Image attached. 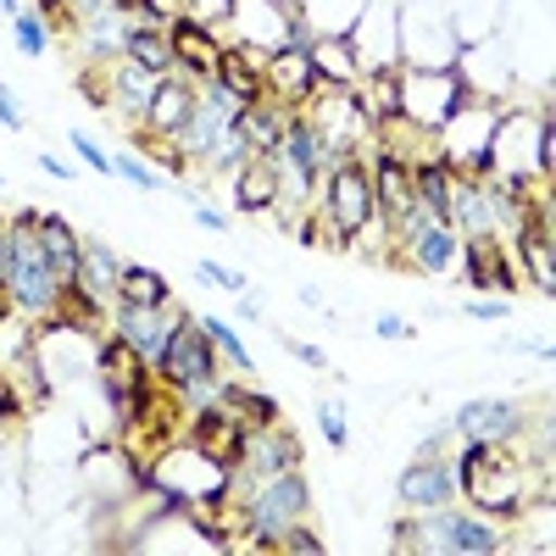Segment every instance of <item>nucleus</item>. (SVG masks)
<instances>
[{"instance_id":"473e14b6","label":"nucleus","mask_w":556,"mask_h":556,"mask_svg":"<svg viewBox=\"0 0 556 556\" xmlns=\"http://www.w3.org/2000/svg\"><path fill=\"white\" fill-rule=\"evenodd\" d=\"M23 123H28V112L17 106V96H12V89H7V84H0V128H12V134H17Z\"/></svg>"},{"instance_id":"0eeeda50","label":"nucleus","mask_w":556,"mask_h":556,"mask_svg":"<svg viewBox=\"0 0 556 556\" xmlns=\"http://www.w3.org/2000/svg\"><path fill=\"white\" fill-rule=\"evenodd\" d=\"M395 501L406 513H434V506L456 501V479H451V456H412L401 479H395Z\"/></svg>"},{"instance_id":"f8f14e48","label":"nucleus","mask_w":556,"mask_h":556,"mask_svg":"<svg viewBox=\"0 0 556 556\" xmlns=\"http://www.w3.org/2000/svg\"><path fill=\"white\" fill-rule=\"evenodd\" d=\"M223 89H235L240 106H256L267 101V78H262V56L245 51V45H228L223 39V51H217V73H212Z\"/></svg>"},{"instance_id":"9b49d317","label":"nucleus","mask_w":556,"mask_h":556,"mask_svg":"<svg viewBox=\"0 0 556 556\" xmlns=\"http://www.w3.org/2000/svg\"><path fill=\"white\" fill-rule=\"evenodd\" d=\"M156 73H146V67H134V62H112V106L106 112H117L128 128H139L146 123V112H151V101H156Z\"/></svg>"},{"instance_id":"a211bd4d","label":"nucleus","mask_w":556,"mask_h":556,"mask_svg":"<svg viewBox=\"0 0 556 556\" xmlns=\"http://www.w3.org/2000/svg\"><path fill=\"white\" fill-rule=\"evenodd\" d=\"M445 551H451V556H495V551H506V534H501V523L484 518V513H462V518L451 523V534H445Z\"/></svg>"},{"instance_id":"6e6552de","label":"nucleus","mask_w":556,"mask_h":556,"mask_svg":"<svg viewBox=\"0 0 556 556\" xmlns=\"http://www.w3.org/2000/svg\"><path fill=\"white\" fill-rule=\"evenodd\" d=\"M395 262H406L412 273H424V278H451L456 262H462V235L451 223H424L417 235L395 251Z\"/></svg>"},{"instance_id":"4468645a","label":"nucleus","mask_w":556,"mask_h":556,"mask_svg":"<svg viewBox=\"0 0 556 556\" xmlns=\"http://www.w3.org/2000/svg\"><path fill=\"white\" fill-rule=\"evenodd\" d=\"M123 62L146 67V73H173V39H167V23H134L128 17V34H123Z\"/></svg>"},{"instance_id":"aec40b11","label":"nucleus","mask_w":556,"mask_h":556,"mask_svg":"<svg viewBox=\"0 0 556 556\" xmlns=\"http://www.w3.org/2000/svg\"><path fill=\"white\" fill-rule=\"evenodd\" d=\"M201 329H206V340L217 345V356H223V367H228V374H251V367H256V356L245 351V340L235 334V329H228V323L223 317H201Z\"/></svg>"},{"instance_id":"423d86ee","label":"nucleus","mask_w":556,"mask_h":556,"mask_svg":"<svg viewBox=\"0 0 556 556\" xmlns=\"http://www.w3.org/2000/svg\"><path fill=\"white\" fill-rule=\"evenodd\" d=\"M167 39H173V73L195 78V84H206V78L217 73L223 28H212V23H201V17H190V12H178V17L167 23Z\"/></svg>"},{"instance_id":"79ce46f5","label":"nucleus","mask_w":556,"mask_h":556,"mask_svg":"<svg viewBox=\"0 0 556 556\" xmlns=\"http://www.w3.org/2000/svg\"><path fill=\"white\" fill-rule=\"evenodd\" d=\"M0 184H7V178H0Z\"/></svg>"},{"instance_id":"dca6fc26","label":"nucleus","mask_w":556,"mask_h":556,"mask_svg":"<svg viewBox=\"0 0 556 556\" xmlns=\"http://www.w3.org/2000/svg\"><path fill=\"white\" fill-rule=\"evenodd\" d=\"M117 273H123V256H117L106 240L89 235V240H84V267H78L73 285H84L101 306H112V301H117Z\"/></svg>"},{"instance_id":"7ed1b4c3","label":"nucleus","mask_w":556,"mask_h":556,"mask_svg":"<svg viewBox=\"0 0 556 556\" xmlns=\"http://www.w3.org/2000/svg\"><path fill=\"white\" fill-rule=\"evenodd\" d=\"M212 374H223V356H217V345L206 340V329H201V312H173V329H167V345H162V356H156V379L167 384V390H178V384H190V379H212Z\"/></svg>"},{"instance_id":"a878e982","label":"nucleus","mask_w":556,"mask_h":556,"mask_svg":"<svg viewBox=\"0 0 556 556\" xmlns=\"http://www.w3.org/2000/svg\"><path fill=\"white\" fill-rule=\"evenodd\" d=\"M273 551H290V556H323L329 545H323V534L301 518V523H290L285 534H278V545H273Z\"/></svg>"},{"instance_id":"f257e3e1","label":"nucleus","mask_w":556,"mask_h":556,"mask_svg":"<svg viewBox=\"0 0 556 556\" xmlns=\"http://www.w3.org/2000/svg\"><path fill=\"white\" fill-rule=\"evenodd\" d=\"M301 518H312V479L301 468L267 473L228 506V529L240 534L235 551H273L278 534H285L290 523H301Z\"/></svg>"},{"instance_id":"e433bc0d","label":"nucleus","mask_w":556,"mask_h":556,"mask_svg":"<svg viewBox=\"0 0 556 556\" xmlns=\"http://www.w3.org/2000/svg\"><path fill=\"white\" fill-rule=\"evenodd\" d=\"M39 167H45V178H62V184H73L78 173H73V162H62V156H51V151H39Z\"/></svg>"},{"instance_id":"39448f33","label":"nucleus","mask_w":556,"mask_h":556,"mask_svg":"<svg viewBox=\"0 0 556 556\" xmlns=\"http://www.w3.org/2000/svg\"><path fill=\"white\" fill-rule=\"evenodd\" d=\"M451 429L462 440H484V445H513L529 429V412L518 401H501V395H479V401H462V412L451 417Z\"/></svg>"},{"instance_id":"2eb2a0df","label":"nucleus","mask_w":556,"mask_h":556,"mask_svg":"<svg viewBox=\"0 0 556 556\" xmlns=\"http://www.w3.org/2000/svg\"><path fill=\"white\" fill-rule=\"evenodd\" d=\"M285 123H290V106H278V101L240 106V117H235V128L245 134L251 156H273L278 146H285Z\"/></svg>"},{"instance_id":"c9c22d12","label":"nucleus","mask_w":556,"mask_h":556,"mask_svg":"<svg viewBox=\"0 0 556 556\" xmlns=\"http://www.w3.org/2000/svg\"><path fill=\"white\" fill-rule=\"evenodd\" d=\"M451 434L456 429H429V440L417 445V456H451Z\"/></svg>"},{"instance_id":"58836bf2","label":"nucleus","mask_w":556,"mask_h":556,"mask_svg":"<svg viewBox=\"0 0 556 556\" xmlns=\"http://www.w3.org/2000/svg\"><path fill=\"white\" fill-rule=\"evenodd\" d=\"M301 306H312V312H323V306H329V301H323V290H317V285H301Z\"/></svg>"},{"instance_id":"393cba45","label":"nucleus","mask_w":556,"mask_h":556,"mask_svg":"<svg viewBox=\"0 0 556 556\" xmlns=\"http://www.w3.org/2000/svg\"><path fill=\"white\" fill-rule=\"evenodd\" d=\"M195 278H201L206 290H223V295H245V290H251V278H245V273L223 267V262H212V256H206V262H195Z\"/></svg>"},{"instance_id":"f3484780","label":"nucleus","mask_w":556,"mask_h":556,"mask_svg":"<svg viewBox=\"0 0 556 556\" xmlns=\"http://www.w3.org/2000/svg\"><path fill=\"white\" fill-rule=\"evenodd\" d=\"M228 184H235L240 212H278V167H273V156H251Z\"/></svg>"},{"instance_id":"a19ab883","label":"nucleus","mask_w":556,"mask_h":556,"mask_svg":"<svg viewBox=\"0 0 556 556\" xmlns=\"http://www.w3.org/2000/svg\"><path fill=\"white\" fill-rule=\"evenodd\" d=\"M0 12H7V17H17V12H23V0H0Z\"/></svg>"},{"instance_id":"ea45409f","label":"nucleus","mask_w":556,"mask_h":556,"mask_svg":"<svg viewBox=\"0 0 556 556\" xmlns=\"http://www.w3.org/2000/svg\"><path fill=\"white\" fill-rule=\"evenodd\" d=\"M17 312H12V301H7V290H0V329H7V323H12Z\"/></svg>"},{"instance_id":"f704fd0d","label":"nucleus","mask_w":556,"mask_h":556,"mask_svg":"<svg viewBox=\"0 0 556 556\" xmlns=\"http://www.w3.org/2000/svg\"><path fill=\"white\" fill-rule=\"evenodd\" d=\"M195 223L206 228V235H228V217L217 206H206V201H195Z\"/></svg>"},{"instance_id":"bb28decb","label":"nucleus","mask_w":556,"mask_h":556,"mask_svg":"<svg viewBox=\"0 0 556 556\" xmlns=\"http://www.w3.org/2000/svg\"><path fill=\"white\" fill-rule=\"evenodd\" d=\"M67 146H73V156L89 167V173H101V178H112V151H101L96 146V134H84V128H73L67 134Z\"/></svg>"},{"instance_id":"6ab92c4d","label":"nucleus","mask_w":556,"mask_h":556,"mask_svg":"<svg viewBox=\"0 0 556 556\" xmlns=\"http://www.w3.org/2000/svg\"><path fill=\"white\" fill-rule=\"evenodd\" d=\"M117 301H128V306H173V285H167L156 267L123 262V273H117Z\"/></svg>"},{"instance_id":"f03ea898","label":"nucleus","mask_w":556,"mask_h":556,"mask_svg":"<svg viewBox=\"0 0 556 556\" xmlns=\"http://www.w3.org/2000/svg\"><path fill=\"white\" fill-rule=\"evenodd\" d=\"M479 89L462 78V67H401V117L424 134H440Z\"/></svg>"},{"instance_id":"5701e85b","label":"nucleus","mask_w":556,"mask_h":556,"mask_svg":"<svg viewBox=\"0 0 556 556\" xmlns=\"http://www.w3.org/2000/svg\"><path fill=\"white\" fill-rule=\"evenodd\" d=\"M12 39H17V51H23L28 62H39L45 51H51V28H45V17L28 12V7L12 17Z\"/></svg>"},{"instance_id":"1a4fd4ad","label":"nucleus","mask_w":556,"mask_h":556,"mask_svg":"<svg viewBox=\"0 0 556 556\" xmlns=\"http://www.w3.org/2000/svg\"><path fill=\"white\" fill-rule=\"evenodd\" d=\"M195 101H201V84H195V78H184V73H162L156 101H151L146 123H139L134 134H151V139H167V146H173V134H178L184 123H190Z\"/></svg>"},{"instance_id":"9d476101","label":"nucleus","mask_w":556,"mask_h":556,"mask_svg":"<svg viewBox=\"0 0 556 556\" xmlns=\"http://www.w3.org/2000/svg\"><path fill=\"white\" fill-rule=\"evenodd\" d=\"M262 78H267V101L301 112L312 96H317V73H312V51H278L262 62Z\"/></svg>"},{"instance_id":"ddd939ff","label":"nucleus","mask_w":556,"mask_h":556,"mask_svg":"<svg viewBox=\"0 0 556 556\" xmlns=\"http://www.w3.org/2000/svg\"><path fill=\"white\" fill-rule=\"evenodd\" d=\"M39 251L51 256V267L62 273V285H73L78 267H84V235L62 212H39Z\"/></svg>"},{"instance_id":"c756f323","label":"nucleus","mask_w":556,"mask_h":556,"mask_svg":"<svg viewBox=\"0 0 556 556\" xmlns=\"http://www.w3.org/2000/svg\"><path fill=\"white\" fill-rule=\"evenodd\" d=\"M285 345H290V356H295L301 367H312V374H323V367H329V351H323V345H306V340H290V334H285Z\"/></svg>"},{"instance_id":"412c9836","label":"nucleus","mask_w":556,"mask_h":556,"mask_svg":"<svg viewBox=\"0 0 556 556\" xmlns=\"http://www.w3.org/2000/svg\"><path fill=\"white\" fill-rule=\"evenodd\" d=\"M112 178L134 184V190H146V195H167V190H173V178L156 173L146 156H134V151H117V156H112Z\"/></svg>"},{"instance_id":"4be33fe9","label":"nucleus","mask_w":556,"mask_h":556,"mask_svg":"<svg viewBox=\"0 0 556 556\" xmlns=\"http://www.w3.org/2000/svg\"><path fill=\"white\" fill-rule=\"evenodd\" d=\"M551 173H556V123H551V101H540V112H534V178L551 184Z\"/></svg>"},{"instance_id":"4c0bfd02","label":"nucleus","mask_w":556,"mask_h":556,"mask_svg":"<svg viewBox=\"0 0 556 556\" xmlns=\"http://www.w3.org/2000/svg\"><path fill=\"white\" fill-rule=\"evenodd\" d=\"M240 323H267V312H262V295H240Z\"/></svg>"},{"instance_id":"7c9ffc66","label":"nucleus","mask_w":556,"mask_h":556,"mask_svg":"<svg viewBox=\"0 0 556 556\" xmlns=\"http://www.w3.org/2000/svg\"><path fill=\"white\" fill-rule=\"evenodd\" d=\"M67 12H73V28H78V23H89V17L117 12V0H67Z\"/></svg>"},{"instance_id":"20e7f679","label":"nucleus","mask_w":556,"mask_h":556,"mask_svg":"<svg viewBox=\"0 0 556 556\" xmlns=\"http://www.w3.org/2000/svg\"><path fill=\"white\" fill-rule=\"evenodd\" d=\"M167 329H173V312L167 306H128V301H112L106 306V334L139 362L156 374V356L167 345Z\"/></svg>"},{"instance_id":"cd10ccee","label":"nucleus","mask_w":556,"mask_h":556,"mask_svg":"<svg viewBox=\"0 0 556 556\" xmlns=\"http://www.w3.org/2000/svg\"><path fill=\"white\" fill-rule=\"evenodd\" d=\"M34 12L45 17V28H51V34L73 28V12H67V0H34Z\"/></svg>"},{"instance_id":"c85d7f7f","label":"nucleus","mask_w":556,"mask_h":556,"mask_svg":"<svg viewBox=\"0 0 556 556\" xmlns=\"http://www.w3.org/2000/svg\"><path fill=\"white\" fill-rule=\"evenodd\" d=\"M462 312H468L473 323H495V317H506V295H473Z\"/></svg>"},{"instance_id":"b1692460","label":"nucleus","mask_w":556,"mask_h":556,"mask_svg":"<svg viewBox=\"0 0 556 556\" xmlns=\"http://www.w3.org/2000/svg\"><path fill=\"white\" fill-rule=\"evenodd\" d=\"M317 429H323V440H329L334 451L351 445V417H345V401L340 395H323L317 401Z\"/></svg>"},{"instance_id":"72a5a7b5","label":"nucleus","mask_w":556,"mask_h":556,"mask_svg":"<svg viewBox=\"0 0 556 556\" xmlns=\"http://www.w3.org/2000/svg\"><path fill=\"white\" fill-rule=\"evenodd\" d=\"M7 273H12V217L0 212V290H7Z\"/></svg>"},{"instance_id":"2f4dec72","label":"nucleus","mask_w":556,"mask_h":556,"mask_svg":"<svg viewBox=\"0 0 556 556\" xmlns=\"http://www.w3.org/2000/svg\"><path fill=\"white\" fill-rule=\"evenodd\" d=\"M374 334H379V340H412V323L395 317V312H379V317H374Z\"/></svg>"}]
</instances>
